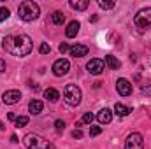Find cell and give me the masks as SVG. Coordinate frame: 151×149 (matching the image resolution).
Masks as SVG:
<instances>
[{
	"label": "cell",
	"instance_id": "cell-31",
	"mask_svg": "<svg viewBox=\"0 0 151 149\" xmlns=\"http://www.w3.org/2000/svg\"><path fill=\"white\" fill-rule=\"evenodd\" d=\"M7 117H9L11 121H16V114H14V112H9V114H7Z\"/></svg>",
	"mask_w": 151,
	"mask_h": 149
},
{
	"label": "cell",
	"instance_id": "cell-24",
	"mask_svg": "<svg viewBox=\"0 0 151 149\" xmlns=\"http://www.w3.org/2000/svg\"><path fill=\"white\" fill-rule=\"evenodd\" d=\"M39 51H40L42 54H47V53L51 51V47H49V44H46V42H42V44H40V47H39Z\"/></svg>",
	"mask_w": 151,
	"mask_h": 149
},
{
	"label": "cell",
	"instance_id": "cell-4",
	"mask_svg": "<svg viewBox=\"0 0 151 149\" xmlns=\"http://www.w3.org/2000/svg\"><path fill=\"white\" fill-rule=\"evenodd\" d=\"M134 23L137 28L141 30H151V7L141 9L135 16H134Z\"/></svg>",
	"mask_w": 151,
	"mask_h": 149
},
{
	"label": "cell",
	"instance_id": "cell-15",
	"mask_svg": "<svg viewBox=\"0 0 151 149\" xmlns=\"http://www.w3.org/2000/svg\"><path fill=\"white\" fill-rule=\"evenodd\" d=\"M44 97H46L49 102H56V100L60 98V93H58V90H55V88H47V90L44 91Z\"/></svg>",
	"mask_w": 151,
	"mask_h": 149
},
{
	"label": "cell",
	"instance_id": "cell-14",
	"mask_svg": "<svg viewBox=\"0 0 151 149\" xmlns=\"http://www.w3.org/2000/svg\"><path fill=\"white\" fill-rule=\"evenodd\" d=\"M42 109H44V104H42L40 100H32V102L28 104V111L32 112L34 116L40 114V112H42Z\"/></svg>",
	"mask_w": 151,
	"mask_h": 149
},
{
	"label": "cell",
	"instance_id": "cell-32",
	"mask_svg": "<svg viewBox=\"0 0 151 149\" xmlns=\"http://www.w3.org/2000/svg\"><path fill=\"white\" fill-rule=\"evenodd\" d=\"M0 128H2V130H5V126H4V125H2V121H0Z\"/></svg>",
	"mask_w": 151,
	"mask_h": 149
},
{
	"label": "cell",
	"instance_id": "cell-11",
	"mask_svg": "<svg viewBox=\"0 0 151 149\" xmlns=\"http://www.w3.org/2000/svg\"><path fill=\"white\" fill-rule=\"evenodd\" d=\"M70 56H74V58H81V56H86L88 54V46H84V44H76V46H70Z\"/></svg>",
	"mask_w": 151,
	"mask_h": 149
},
{
	"label": "cell",
	"instance_id": "cell-28",
	"mask_svg": "<svg viewBox=\"0 0 151 149\" xmlns=\"http://www.w3.org/2000/svg\"><path fill=\"white\" fill-rule=\"evenodd\" d=\"M72 137H74V139H81V137H83V132H81L79 128H76L74 132H72Z\"/></svg>",
	"mask_w": 151,
	"mask_h": 149
},
{
	"label": "cell",
	"instance_id": "cell-1",
	"mask_svg": "<svg viewBox=\"0 0 151 149\" xmlns=\"http://www.w3.org/2000/svg\"><path fill=\"white\" fill-rule=\"evenodd\" d=\"M2 47L14 56H27L32 53V39L28 35H7L2 40Z\"/></svg>",
	"mask_w": 151,
	"mask_h": 149
},
{
	"label": "cell",
	"instance_id": "cell-26",
	"mask_svg": "<svg viewBox=\"0 0 151 149\" xmlns=\"http://www.w3.org/2000/svg\"><path fill=\"white\" fill-rule=\"evenodd\" d=\"M93 117H95V116H93L91 112H86V114L83 116V123H91V121H93Z\"/></svg>",
	"mask_w": 151,
	"mask_h": 149
},
{
	"label": "cell",
	"instance_id": "cell-30",
	"mask_svg": "<svg viewBox=\"0 0 151 149\" xmlns=\"http://www.w3.org/2000/svg\"><path fill=\"white\" fill-rule=\"evenodd\" d=\"M0 72H5V62L0 58Z\"/></svg>",
	"mask_w": 151,
	"mask_h": 149
},
{
	"label": "cell",
	"instance_id": "cell-13",
	"mask_svg": "<svg viewBox=\"0 0 151 149\" xmlns=\"http://www.w3.org/2000/svg\"><path fill=\"white\" fill-rule=\"evenodd\" d=\"M79 21H70L69 25H67V30H65V35L69 39H72V37H76L77 35V32H79Z\"/></svg>",
	"mask_w": 151,
	"mask_h": 149
},
{
	"label": "cell",
	"instance_id": "cell-18",
	"mask_svg": "<svg viewBox=\"0 0 151 149\" xmlns=\"http://www.w3.org/2000/svg\"><path fill=\"white\" fill-rule=\"evenodd\" d=\"M106 63H107V65H109L111 69H114V70L121 67V63H119V60H118L116 56H113V54H107V56H106Z\"/></svg>",
	"mask_w": 151,
	"mask_h": 149
},
{
	"label": "cell",
	"instance_id": "cell-23",
	"mask_svg": "<svg viewBox=\"0 0 151 149\" xmlns=\"http://www.w3.org/2000/svg\"><path fill=\"white\" fill-rule=\"evenodd\" d=\"M141 90H142V93H144V95H150V97H151V79L148 81V82H144V86H142Z\"/></svg>",
	"mask_w": 151,
	"mask_h": 149
},
{
	"label": "cell",
	"instance_id": "cell-25",
	"mask_svg": "<svg viewBox=\"0 0 151 149\" xmlns=\"http://www.w3.org/2000/svg\"><path fill=\"white\" fill-rule=\"evenodd\" d=\"M100 133H102V128H100V126L90 128V135H91V137H97V135H100Z\"/></svg>",
	"mask_w": 151,
	"mask_h": 149
},
{
	"label": "cell",
	"instance_id": "cell-20",
	"mask_svg": "<svg viewBox=\"0 0 151 149\" xmlns=\"http://www.w3.org/2000/svg\"><path fill=\"white\" fill-rule=\"evenodd\" d=\"M28 125V117L27 116H19V117H16V126H27Z\"/></svg>",
	"mask_w": 151,
	"mask_h": 149
},
{
	"label": "cell",
	"instance_id": "cell-2",
	"mask_svg": "<svg viewBox=\"0 0 151 149\" xmlns=\"http://www.w3.org/2000/svg\"><path fill=\"white\" fill-rule=\"evenodd\" d=\"M18 14H19V18H21L23 21H34V19H37L39 18L40 9H39V5L35 4V2L27 0V2H21V4H19V7H18Z\"/></svg>",
	"mask_w": 151,
	"mask_h": 149
},
{
	"label": "cell",
	"instance_id": "cell-5",
	"mask_svg": "<svg viewBox=\"0 0 151 149\" xmlns=\"http://www.w3.org/2000/svg\"><path fill=\"white\" fill-rule=\"evenodd\" d=\"M63 98L69 105H79L81 104V90L76 84H67L63 90Z\"/></svg>",
	"mask_w": 151,
	"mask_h": 149
},
{
	"label": "cell",
	"instance_id": "cell-3",
	"mask_svg": "<svg viewBox=\"0 0 151 149\" xmlns=\"http://www.w3.org/2000/svg\"><path fill=\"white\" fill-rule=\"evenodd\" d=\"M23 144L28 149H53L51 142H47L44 137H40L37 133H27L23 137Z\"/></svg>",
	"mask_w": 151,
	"mask_h": 149
},
{
	"label": "cell",
	"instance_id": "cell-8",
	"mask_svg": "<svg viewBox=\"0 0 151 149\" xmlns=\"http://www.w3.org/2000/svg\"><path fill=\"white\" fill-rule=\"evenodd\" d=\"M116 90L121 97H128V95H132V82L128 79L121 77V79L116 81Z\"/></svg>",
	"mask_w": 151,
	"mask_h": 149
},
{
	"label": "cell",
	"instance_id": "cell-22",
	"mask_svg": "<svg viewBox=\"0 0 151 149\" xmlns=\"http://www.w3.org/2000/svg\"><path fill=\"white\" fill-rule=\"evenodd\" d=\"M9 16H11V14H9V9H7V7H0V23L5 21Z\"/></svg>",
	"mask_w": 151,
	"mask_h": 149
},
{
	"label": "cell",
	"instance_id": "cell-7",
	"mask_svg": "<svg viewBox=\"0 0 151 149\" xmlns=\"http://www.w3.org/2000/svg\"><path fill=\"white\" fill-rule=\"evenodd\" d=\"M69 69H70V63H69V60H65V58H60V60H56V62L53 63V72H55V75H58V77L65 75L69 72Z\"/></svg>",
	"mask_w": 151,
	"mask_h": 149
},
{
	"label": "cell",
	"instance_id": "cell-6",
	"mask_svg": "<svg viewBox=\"0 0 151 149\" xmlns=\"http://www.w3.org/2000/svg\"><path fill=\"white\" fill-rule=\"evenodd\" d=\"M125 149H144V139L141 133H130L125 140Z\"/></svg>",
	"mask_w": 151,
	"mask_h": 149
},
{
	"label": "cell",
	"instance_id": "cell-21",
	"mask_svg": "<svg viewBox=\"0 0 151 149\" xmlns=\"http://www.w3.org/2000/svg\"><path fill=\"white\" fill-rule=\"evenodd\" d=\"M99 7L100 9H113L114 2H107V0H99Z\"/></svg>",
	"mask_w": 151,
	"mask_h": 149
},
{
	"label": "cell",
	"instance_id": "cell-16",
	"mask_svg": "<svg viewBox=\"0 0 151 149\" xmlns=\"http://www.w3.org/2000/svg\"><path fill=\"white\" fill-rule=\"evenodd\" d=\"M88 5H90L88 0H72V2H70V7L76 9V11H84Z\"/></svg>",
	"mask_w": 151,
	"mask_h": 149
},
{
	"label": "cell",
	"instance_id": "cell-19",
	"mask_svg": "<svg viewBox=\"0 0 151 149\" xmlns=\"http://www.w3.org/2000/svg\"><path fill=\"white\" fill-rule=\"evenodd\" d=\"M51 21H53L55 25H62V23L65 21V16H63V12H60V11H55V12L51 14Z\"/></svg>",
	"mask_w": 151,
	"mask_h": 149
},
{
	"label": "cell",
	"instance_id": "cell-17",
	"mask_svg": "<svg viewBox=\"0 0 151 149\" xmlns=\"http://www.w3.org/2000/svg\"><path fill=\"white\" fill-rule=\"evenodd\" d=\"M114 112H116L118 116H128V114L132 112V109L127 107V105H123V104H116V105H114Z\"/></svg>",
	"mask_w": 151,
	"mask_h": 149
},
{
	"label": "cell",
	"instance_id": "cell-29",
	"mask_svg": "<svg viewBox=\"0 0 151 149\" xmlns=\"http://www.w3.org/2000/svg\"><path fill=\"white\" fill-rule=\"evenodd\" d=\"M58 49H60V53H65V51H69V49H70V46L63 42V44H60V47H58Z\"/></svg>",
	"mask_w": 151,
	"mask_h": 149
},
{
	"label": "cell",
	"instance_id": "cell-12",
	"mask_svg": "<svg viewBox=\"0 0 151 149\" xmlns=\"http://www.w3.org/2000/svg\"><path fill=\"white\" fill-rule=\"evenodd\" d=\"M97 119H99L100 125H107V123L113 121V112L109 111V109H102V111L97 114Z\"/></svg>",
	"mask_w": 151,
	"mask_h": 149
},
{
	"label": "cell",
	"instance_id": "cell-10",
	"mask_svg": "<svg viewBox=\"0 0 151 149\" xmlns=\"http://www.w3.org/2000/svg\"><path fill=\"white\" fill-rule=\"evenodd\" d=\"M86 69H88V72H90V74L100 75L102 72H104V62H102V60H99V58H93V60H90V62H88Z\"/></svg>",
	"mask_w": 151,
	"mask_h": 149
},
{
	"label": "cell",
	"instance_id": "cell-27",
	"mask_svg": "<svg viewBox=\"0 0 151 149\" xmlns=\"http://www.w3.org/2000/svg\"><path fill=\"white\" fill-rule=\"evenodd\" d=\"M55 126H56V130H58V132H63V128H65V123L58 119V121H55Z\"/></svg>",
	"mask_w": 151,
	"mask_h": 149
},
{
	"label": "cell",
	"instance_id": "cell-9",
	"mask_svg": "<svg viewBox=\"0 0 151 149\" xmlns=\"http://www.w3.org/2000/svg\"><path fill=\"white\" fill-rule=\"evenodd\" d=\"M2 100H4V104H7V105H14V104H18V102L21 100V93H19L18 90H7V91L2 95Z\"/></svg>",
	"mask_w": 151,
	"mask_h": 149
}]
</instances>
